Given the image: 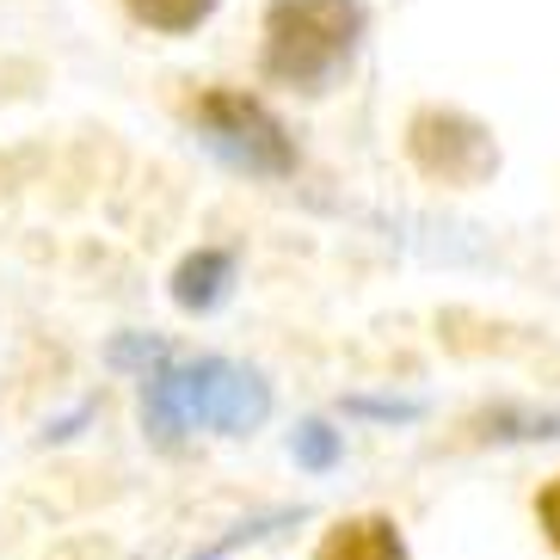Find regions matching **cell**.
Returning <instances> with one entry per match:
<instances>
[{"instance_id":"obj_4","label":"cell","mask_w":560,"mask_h":560,"mask_svg":"<svg viewBox=\"0 0 560 560\" xmlns=\"http://www.w3.org/2000/svg\"><path fill=\"white\" fill-rule=\"evenodd\" d=\"M407 154L425 179H444V185H480L499 173V142L487 136V124L444 112V105H431L407 124Z\"/></svg>"},{"instance_id":"obj_11","label":"cell","mask_w":560,"mask_h":560,"mask_svg":"<svg viewBox=\"0 0 560 560\" xmlns=\"http://www.w3.org/2000/svg\"><path fill=\"white\" fill-rule=\"evenodd\" d=\"M351 419H376V425H419L425 400H388V395H351L346 400Z\"/></svg>"},{"instance_id":"obj_12","label":"cell","mask_w":560,"mask_h":560,"mask_svg":"<svg viewBox=\"0 0 560 560\" xmlns=\"http://www.w3.org/2000/svg\"><path fill=\"white\" fill-rule=\"evenodd\" d=\"M112 363L117 370H142V376H154V370L166 363V346L149 339V332H124V339L112 346Z\"/></svg>"},{"instance_id":"obj_2","label":"cell","mask_w":560,"mask_h":560,"mask_svg":"<svg viewBox=\"0 0 560 560\" xmlns=\"http://www.w3.org/2000/svg\"><path fill=\"white\" fill-rule=\"evenodd\" d=\"M363 37L358 0H271L265 13V74L296 93H327Z\"/></svg>"},{"instance_id":"obj_1","label":"cell","mask_w":560,"mask_h":560,"mask_svg":"<svg viewBox=\"0 0 560 560\" xmlns=\"http://www.w3.org/2000/svg\"><path fill=\"white\" fill-rule=\"evenodd\" d=\"M142 431L154 444H185V431H229V438H247L271 419V382L259 370L234 358H166L154 376H142Z\"/></svg>"},{"instance_id":"obj_13","label":"cell","mask_w":560,"mask_h":560,"mask_svg":"<svg viewBox=\"0 0 560 560\" xmlns=\"http://www.w3.org/2000/svg\"><path fill=\"white\" fill-rule=\"evenodd\" d=\"M536 529H542L548 548L560 555V475H548L542 487H536Z\"/></svg>"},{"instance_id":"obj_10","label":"cell","mask_w":560,"mask_h":560,"mask_svg":"<svg viewBox=\"0 0 560 560\" xmlns=\"http://www.w3.org/2000/svg\"><path fill=\"white\" fill-rule=\"evenodd\" d=\"M302 517H308V511H302V505H278V511H259V517H247V524H234V529H229V536H222V542H215V548H203L198 560H222V555H234V548H241V542H265L271 529H283V524H302Z\"/></svg>"},{"instance_id":"obj_9","label":"cell","mask_w":560,"mask_h":560,"mask_svg":"<svg viewBox=\"0 0 560 560\" xmlns=\"http://www.w3.org/2000/svg\"><path fill=\"white\" fill-rule=\"evenodd\" d=\"M142 25H154V32H198L203 19L215 13V0H124Z\"/></svg>"},{"instance_id":"obj_7","label":"cell","mask_w":560,"mask_h":560,"mask_svg":"<svg viewBox=\"0 0 560 560\" xmlns=\"http://www.w3.org/2000/svg\"><path fill=\"white\" fill-rule=\"evenodd\" d=\"M480 444H555L560 407H487L475 419Z\"/></svg>"},{"instance_id":"obj_3","label":"cell","mask_w":560,"mask_h":560,"mask_svg":"<svg viewBox=\"0 0 560 560\" xmlns=\"http://www.w3.org/2000/svg\"><path fill=\"white\" fill-rule=\"evenodd\" d=\"M191 117H198V136L234 173H253V179H290L296 173V142H290V130L259 100H247V93L215 86V93L198 100Z\"/></svg>"},{"instance_id":"obj_6","label":"cell","mask_w":560,"mask_h":560,"mask_svg":"<svg viewBox=\"0 0 560 560\" xmlns=\"http://www.w3.org/2000/svg\"><path fill=\"white\" fill-rule=\"evenodd\" d=\"M229 290H234V253L229 247H198L191 259H179V271H173V302H179L185 314L222 308Z\"/></svg>"},{"instance_id":"obj_8","label":"cell","mask_w":560,"mask_h":560,"mask_svg":"<svg viewBox=\"0 0 560 560\" xmlns=\"http://www.w3.org/2000/svg\"><path fill=\"white\" fill-rule=\"evenodd\" d=\"M290 456H296V468H308V475H332V468L346 462V431H332L327 419H302V425L290 431Z\"/></svg>"},{"instance_id":"obj_5","label":"cell","mask_w":560,"mask_h":560,"mask_svg":"<svg viewBox=\"0 0 560 560\" xmlns=\"http://www.w3.org/2000/svg\"><path fill=\"white\" fill-rule=\"evenodd\" d=\"M314 560H412V548H407V529L388 511H358V517H339L320 536Z\"/></svg>"}]
</instances>
